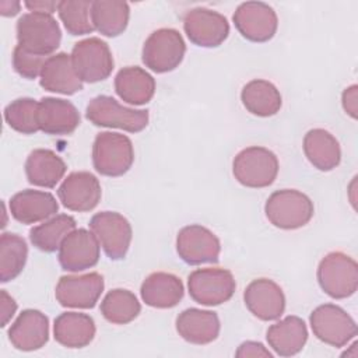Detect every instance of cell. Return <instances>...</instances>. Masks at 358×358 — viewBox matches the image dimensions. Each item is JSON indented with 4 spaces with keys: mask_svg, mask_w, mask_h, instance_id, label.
<instances>
[{
    "mask_svg": "<svg viewBox=\"0 0 358 358\" xmlns=\"http://www.w3.org/2000/svg\"><path fill=\"white\" fill-rule=\"evenodd\" d=\"M313 211L312 200L295 189L275 190L264 204L267 220L280 229H298L306 225L312 220Z\"/></svg>",
    "mask_w": 358,
    "mask_h": 358,
    "instance_id": "6da1fadb",
    "label": "cell"
},
{
    "mask_svg": "<svg viewBox=\"0 0 358 358\" xmlns=\"http://www.w3.org/2000/svg\"><path fill=\"white\" fill-rule=\"evenodd\" d=\"M134 150L131 140L120 133L102 131L92 144V165L103 176H122L133 165Z\"/></svg>",
    "mask_w": 358,
    "mask_h": 358,
    "instance_id": "7a4b0ae2",
    "label": "cell"
},
{
    "mask_svg": "<svg viewBox=\"0 0 358 358\" xmlns=\"http://www.w3.org/2000/svg\"><path fill=\"white\" fill-rule=\"evenodd\" d=\"M17 41L25 50L48 56L59 48L62 31L52 14L27 13L17 21Z\"/></svg>",
    "mask_w": 358,
    "mask_h": 358,
    "instance_id": "3957f363",
    "label": "cell"
},
{
    "mask_svg": "<svg viewBox=\"0 0 358 358\" xmlns=\"http://www.w3.org/2000/svg\"><path fill=\"white\" fill-rule=\"evenodd\" d=\"M316 275L320 288L334 299L348 298L358 288V264L343 252L327 253L320 260Z\"/></svg>",
    "mask_w": 358,
    "mask_h": 358,
    "instance_id": "277c9868",
    "label": "cell"
},
{
    "mask_svg": "<svg viewBox=\"0 0 358 358\" xmlns=\"http://www.w3.org/2000/svg\"><path fill=\"white\" fill-rule=\"evenodd\" d=\"M85 117L95 126L122 129L138 133L148 124V110L133 109L120 105L115 98L98 95L92 98L85 109Z\"/></svg>",
    "mask_w": 358,
    "mask_h": 358,
    "instance_id": "5b68a950",
    "label": "cell"
},
{
    "mask_svg": "<svg viewBox=\"0 0 358 358\" xmlns=\"http://www.w3.org/2000/svg\"><path fill=\"white\" fill-rule=\"evenodd\" d=\"M232 172L235 179L246 187H267L278 175V159L268 148L252 145L236 154Z\"/></svg>",
    "mask_w": 358,
    "mask_h": 358,
    "instance_id": "8992f818",
    "label": "cell"
},
{
    "mask_svg": "<svg viewBox=\"0 0 358 358\" xmlns=\"http://www.w3.org/2000/svg\"><path fill=\"white\" fill-rule=\"evenodd\" d=\"M186 45L173 28H159L150 34L143 45L141 60L155 73H168L175 70L183 60Z\"/></svg>",
    "mask_w": 358,
    "mask_h": 358,
    "instance_id": "52a82bcc",
    "label": "cell"
},
{
    "mask_svg": "<svg viewBox=\"0 0 358 358\" xmlns=\"http://www.w3.org/2000/svg\"><path fill=\"white\" fill-rule=\"evenodd\" d=\"M187 288L190 298L206 306H217L229 301L235 292L236 282L227 268H197L189 274Z\"/></svg>",
    "mask_w": 358,
    "mask_h": 358,
    "instance_id": "ba28073f",
    "label": "cell"
},
{
    "mask_svg": "<svg viewBox=\"0 0 358 358\" xmlns=\"http://www.w3.org/2000/svg\"><path fill=\"white\" fill-rule=\"evenodd\" d=\"M70 56L77 76L85 83L102 81L113 70V56L108 43L95 36L74 43Z\"/></svg>",
    "mask_w": 358,
    "mask_h": 358,
    "instance_id": "9c48e42d",
    "label": "cell"
},
{
    "mask_svg": "<svg viewBox=\"0 0 358 358\" xmlns=\"http://www.w3.org/2000/svg\"><path fill=\"white\" fill-rule=\"evenodd\" d=\"M309 322L316 338L336 348L344 347L357 336L354 319L334 303H324L313 309Z\"/></svg>",
    "mask_w": 358,
    "mask_h": 358,
    "instance_id": "30bf717a",
    "label": "cell"
},
{
    "mask_svg": "<svg viewBox=\"0 0 358 358\" xmlns=\"http://www.w3.org/2000/svg\"><path fill=\"white\" fill-rule=\"evenodd\" d=\"M90 228L109 259H124L133 235L126 217L116 211H101L91 218Z\"/></svg>",
    "mask_w": 358,
    "mask_h": 358,
    "instance_id": "8fae6325",
    "label": "cell"
},
{
    "mask_svg": "<svg viewBox=\"0 0 358 358\" xmlns=\"http://www.w3.org/2000/svg\"><path fill=\"white\" fill-rule=\"evenodd\" d=\"M238 32L250 42H267L277 32L278 18L273 7L263 1H245L232 15Z\"/></svg>",
    "mask_w": 358,
    "mask_h": 358,
    "instance_id": "7c38bea8",
    "label": "cell"
},
{
    "mask_svg": "<svg viewBox=\"0 0 358 358\" xmlns=\"http://www.w3.org/2000/svg\"><path fill=\"white\" fill-rule=\"evenodd\" d=\"M183 29L192 43L201 48H217L228 38L229 22L214 10L196 7L185 14Z\"/></svg>",
    "mask_w": 358,
    "mask_h": 358,
    "instance_id": "4fadbf2b",
    "label": "cell"
},
{
    "mask_svg": "<svg viewBox=\"0 0 358 358\" xmlns=\"http://www.w3.org/2000/svg\"><path fill=\"white\" fill-rule=\"evenodd\" d=\"M176 252L179 257L190 264L217 263L221 252L220 239L208 228L192 224L183 227L176 236Z\"/></svg>",
    "mask_w": 358,
    "mask_h": 358,
    "instance_id": "5bb4252c",
    "label": "cell"
},
{
    "mask_svg": "<svg viewBox=\"0 0 358 358\" xmlns=\"http://www.w3.org/2000/svg\"><path fill=\"white\" fill-rule=\"evenodd\" d=\"M103 287V277L95 271L83 275H63L56 285L55 296L64 308L91 309L96 305Z\"/></svg>",
    "mask_w": 358,
    "mask_h": 358,
    "instance_id": "9a60e30c",
    "label": "cell"
},
{
    "mask_svg": "<svg viewBox=\"0 0 358 358\" xmlns=\"http://www.w3.org/2000/svg\"><path fill=\"white\" fill-rule=\"evenodd\" d=\"M57 259L66 271L91 268L99 260V242L92 231L74 229L60 243Z\"/></svg>",
    "mask_w": 358,
    "mask_h": 358,
    "instance_id": "2e32d148",
    "label": "cell"
},
{
    "mask_svg": "<svg viewBox=\"0 0 358 358\" xmlns=\"http://www.w3.org/2000/svg\"><path fill=\"white\" fill-rule=\"evenodd\" d=\"M57 196L62 204L71 211H91L101 200V183L91 172H71L59 186Z\"/></svg>",
    "mask_w": 358,
    "mask_h": 358,
    "instance_id": "e0dca14e",
    "label": "cell"
},
{
    "mask_svg": "<svg viewBox=\"0 0 358 358\" xmlns=\"http://www.w3.org/2000/svg\"><path fill=\"white\" fill-rule=\"evenodd\" d=\"M249 312L260 320L278 319L285 309V296L281 287L268 278L253 280L243 292Z\"/></svg>",
    "mask_w": 358,
    "mask_h": 358,
    "instance_id": "ac0fdd59",
    "label": "cell"
},
{
    "mask_svg": "<svg viewBox=\"0 0 358 358\" xmlns=\"http://www.w3.org/2000/svg\"><path fill=\"white\" fill-rule=\"evenodd\" d=\"M36 120L41 131L50 136H67L78 127L80 113L70 101L45 96L38 102Z\"/></svg>",
    "mask_w": 358,
    "mask_h": 358,
    "instance_id": "d6986e66",
    "label": "cell"
},
{
    "mask_svg": "<svg viewBox=\"0 0 358 358\" xmlns=\"http://www.w3.org/2000/svg\"><path fill=\"white\" fill-rule=\"evenodd\" d=\"M8 340L20 351H35L49 340V319L38 309L22 310L8 329Z\"/></svg>",
    "mask_w": 358,
    "mask_h": 358,
    "instance_id": "ffe728a7",
    "label": "cell"
},
{
    "mask_svg": "<svg viewBox=\"0 0 358 358\" xmlns=\"http://www.w3.org/2000/svg\"><path fill=\"white\" fill-rule=\"evenodd\" d=\"M10 213L14 220L22 224H35L55 215L59 203L49 192L27 189L15 193L10 203Z\"/></svg>",
    "mask_w": 358,
    "mask_h": 358,
    "instance_id": "44dd1931",
    "label": "cell"
},
{
    "mask_svg": "<svg viewBox=\"0 0 358 358\" xmlns=\"http://www.w3.org/2000/svg\"><path fill=\"white\" fill-rule=\"evenodd\" d=\"M39 84L49 92L73 95L83 90V81L77 76L71 56L60 52L49 56L42 67Z\"/></svg>",
    "mask_w": 358,
    "mask_h": 358,
    "instance_id": "7402d4cb",
    "label": "cell"
},
{
    "mask_svg": "<svg viewBox=\"0 0 358 358\" xmlns=\"http://www.w3.org/2000/svg\"><path fill=\"white\" fill-rule=\"evenodd\" d=\"M176 331L187 343L204 345L213 343L220 334V319L213 310L189 308L176 317Z\"/></svg>",
    "mask_w": 358,
    "mask_h": 358,
    "instance_id": "603a6c76",
    "label": "cell"
},
{
    "mask_svg": "<svg viewBox=\"0 0 358 358\" xmlns=\"http://www.w3.org/2000/svg\"><path fill=\"white\" fill-rule=\"evenodd\" d=\"M140 294L145 305L158 309H169L182 301L185 288L182 280L175 274L157 271L143 281Z\"/></svg>",
    "mask_w": 358,
    "mask_h": 358,
    "instance_id": "cb8c5ba5",
    "label": "cell"
},
{
    "mask_svg": "<svg viewBox=\"0 0 358 358\" xmlns=\"http://www.w3.org/2000/svg\"><path fill=\"white\" fill-rule=\"evenodd\" d=\"M95 322L87 313L64 312L55 319L53 337L67 348L87 347L95 337Z\"/></svg>",
    "mask_w": 358,
    "mask_h": 358,
    "instance_id": "d4e9b609",
    "label": "cell"
},
{
    "mask_svg": "<svg viewBox=\"0 0 358 358\" xmlns=\"http://www.w3.org/2000/svg\"><path fill=\"white\" fill-rule=\"evenodd\" d=\"M266 338L277 355L292 357L306 344L308 329L301 317L289 315L271 324L266 333Z\"/></svg>",
    "mask_w": 358,
    "mask_h": 358,
    "instance_id": "484cf974",
    "label": "cell"
},
{
    "mask_svg": "<svg viewBox=\"0 0 358 358\" xmlns=\"http://www.w3.org/2000/svg\"><path fill=\"white\" fill-rule=\"evenodd\" d=\"M66 162L52 150L36 148L25 161V175L31 185L55 187L66 173Z\"/></svg>",
    "mask_w": 358,
    "mask_h": 358,
    "instance_id": "4316f807",
    "label": "cell"
},
{
    "mask_svg": "<svg viewBox=\"0 0 358 358\" xmlns=\"http://www.w3.org/2000/svg\"><path fill=\"white\" fill-rule=\"evenodd\" d=\"M115 91L130 105H144L154 96L155 80L141 67H123L115 77Z\"/></svg>",
    "mask_w": 358,
    "mask_h": 358,
    "instance_id": "83f0119b",
    "label": "cell"
},
{
    "mask_svg": "<svg viewBox=\"0 0 358 358\" xmlns=\"http://www.w3.org/2000/svg\"><path fill=\"white\" fill-rule=\"evenodd\" d=\"M303 152L319 171L329 172L338 166L341 148L336 137L324 129H312L303 137Z\"/></svg>",
    "mask_w": 358,
    "mask_h": 358,
    "instance_id": "f1b7e54d",
    "label": "cell"
},
{
    "mask_svg": "<svg viewBox=\"0 0 358 358\" xmlns=\"http://www.w3.org/2000/svg\"><path fill=\"white\" fill-rule=\"evenodd\" d=\"M241 101L248 112L260 117L275 115L282 105L280 91L267 80L249 81L242 88Z\"/></svg>",
    "mask_w": 358,
    "mask_h": 358,
    "instance_id": "f546056e",
    "label": "cell"
},
{
    "mask_svg": "<svg viewBox=\"0 0 358 358\" xmlns=\"http://www.w3.org/2000/svg\"><path fill=\"white\" fill-rule=\"evenodd\" d=\"M130 8L126 1L95 0L91 4V21L94 28L108 38H115L126 29Z\"/></svg>",
    "mask_w": 358,
    "mask_h": 358,
    "instance_id": "4dcf8cb0",
    "label": "cell"
},
{
    "mask_svg": "<svg viewBox=\"0 0 358 358\" xmlns=\"http://www.w3.org/2000/svg\"><path fill=\"white\" fill-rule=\"evenodd\" d=\"M76 229V220L67 214H59L29 231L32 245L46 253H52L60 248L63 239Z\"/></svg>",
    "mask_w": 358,
    "mask_h": 358,
    "instance_id": "1f68e13d",
    "label": "cell"
},
{
    "mask_svg": "<svg viewBox=\"0 0 358 358\" xmlns=\"http://www.w3.org/2000/svg\"><path fill=\"white\" fill-rule=\"evenodd\" d=\"M28 257V246L17 234L4 232L0 236V281L8 282L20 275Z\"/></svg>",
    "mask_w": 358,
    "mask_h": 358,
    "instance_id": "d6a6232c",
    "label": "cell"
},
{
    "mask_svg": "<svg viewBox=\"0 0 358 358\" xmlns=\"http://www.w3.org/2000/svg\"><path fill=\"white\" fill-rule=\"evenodd\" d=\"M141 310L137 296L123 288L109 291L101 302L102 316L113 324H127L134 320Z\"/></svg>",
    "mask_w": 358,
    "mask_h": 358,
    "instance_id": "836d02e7",
    "label": "cell"
},
{
    "mask_svg": "<svg viewBox=\"0 0 358 358\" xmlns=\"http://www.w3.org/2000/svg\"><path fill=\"white\" fill-rule=\"evenodd\" d=\"M91 4L88 0H63L57 3L59 17L70 35L91 34L95 28L90 18Z\"/></svg>",
    "mask_w": 358,
    "mask_h": 358,
    "instance_id": "e575fe53",
    "label": "cell"
},
{
    "mask_svg": "<svg viewBox=\"0 0 358 358\" xmlns=\"http://www.w3.org/2000/svg\"><path fill=\"white\" fill-rule=\"evenodd\" d=\"M36 112L38 102L35 99L18 98L6 106L4 119L13 130L22 134H34L39 130Z\"/></svg>",
    "mask_w": 358,
    "mask_h": 358,
    "instance_id": "d590c367",
    "label": "cell"
},
{
    "mask_svg": "<svg viewBox=\"0 0 358 358\" xmlns=\"http://www.w3.org/2000/svg\"><path fill=\"white\" fill-rule=\"evenodd\" d=\"M46 59V56L34 55L17 45L13 52V67L21 77L27 80H34L41 76Z\"/></svg>",
    "mask_w": 358,
    "mask_h": 358,
    "instance_id": "8d00e7d4",
    "label": "cell"
},
{
    "mask_svg": "<svg viewBox=\"0 0 358 358\" xmlns=\"http://www.w3.org/2000/svg\"><path fill=\"white\" fill-rule=\"evenodd\" d=\"M235 355L238 358H248V357H268L271 358L273 354L262 344L257 341H245L239 345L236 350Z\"/></svg>",
    "mask_w": 358,
    "mask_h": 358,
    "instance_id": "74e56055",
    "label": "cell"
},
{
    "mask_svg": "<svg viewBox=\"0 0 358 358\" xmlns=\"http://www.w3.org/2000/svg\"><path fill=\"white\" fill-rule=\"evenodd\" d=\"M357 99H358V87L355 84L350 85L343 91L341 102L345 113H348L352 119H357Z\"/></svg>",
    "mask_w": 358,
    "mask_h": 358,
    "instance_id": "f35d334b",
    "label": "cell"
},
{
    "mask_svg": "<svg viewBox=\"0 0 358 358\" xmlns=\"http://www.w3.org/2000/svg\"><path fill=\"white\" fill-rule=\"evenodd\" d=\"M0 299H1V327H4L10 320L11 317L14 316L15 310H17V302L14 301L13 296H10L7 294L6 289H1L0 291Z\"/></svg>",
    "mask_w": 358,
    "mask_h": 358,
    "instance_id": "ab89813d",
    "label": "cell"
},
{
    "mask_svg": "<svg viewBox=\"0 0 358 358\" xmlns=\"http://www.w3.org/2000/svg\"><path fill=\"white\" fill-rule=\"evenodd\" d=\"M25 7L32 13L52 14L57 8V3L56 1H27Z\"/></svg>",
    "mask_w": 358,
    "mask_h": 358,
    "instance_id": "60d3db41",
    "label": "cell"
},
{
    "mask_svg": "<svg viewBox=\"0 0 358 358\" xmlns=\"http://www.w3.org/2000/svg\"><path fill=\"white\" fill-rule=\"evenodd\" d=\"M21 4L18 1H1L0 3V10H1V15L4 17H13L15 14H18Z\"/></svg>",
    "mask_w": 358,
    "mask_h": 358,
    "instance_id": "b9f144b4",
    "label": "cell"
}]
</instances>
